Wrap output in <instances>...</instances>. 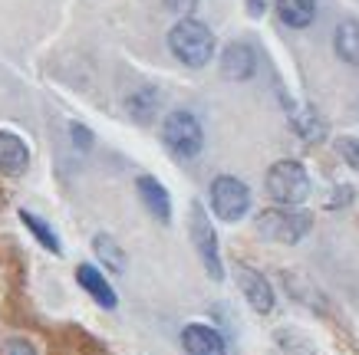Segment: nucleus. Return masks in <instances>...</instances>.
Wrapping results in <instances>:
<instances>
[{
  "instance_id": "obj_1",
  "label": "nucleus",
  "mask_w": 359,
  "mask_h": 355,
  "mask_svg": "<svg viewBox=\"0 0 359 355\" xmlns=\"http://www.w3.org/2000/svg\"><path fill=\"white\" fill-rule=\"evenodd\" d=\"M168 46H172L175 60H182V63L191 66V69H201V66L211 60V53H215V36H211V30H208L201 20L185 17V20H178L172 27Z\"/></svg>"
},
{
  "instance_id": "obj_2",
  "label": "nucleus",
  "mask_w": 359,
  "mask_h": 355,
  "mask_svg": "<svg viewBox=\"0 0 359 355\" xmlns=\"http://www.w3.org/2000/svg\"><path fill=\"white\" fill-rule=\"evenodd\" d=\"M267 194H271L280 207L304 204L306 194H310V178H306V168L300 162H290V158H283V162L271 165V172H267Z\"/></svg>"
},
{
  "instance_id": "obj_3",
  "label": "nucleus",
  "mask_w": 359,
  "mask_h": 355,
  "mask_svg": "<svg viewBox=\"0 0 359 355\" xmlns=\"http://www.w3.org/2000/svg\"><path fill=\"white\" fill-rule=\"evenodd\" d=\"M162 141L168 145L175 158H198L201 155V145H205V132H201V122H198L191 112L178 109L162 122Z\"/></svg>"
},
{
  "instance_id": "obj_4",
  "label": "nucleus",
  "mask_w": 359,
  "mask_h": 355,
  "mask_svg": "<svg viewBox=\"0 0 359 355\" xmlns=\"http://www.w3.org/2000/svg\"><path fill=\"white\" fill-rule=\"evenodd\" d=\"M310 230V214L294 211V207H273L257 217V234L277 244H297Z\"/></svg>"
},
{
  "instance_id": "obj_5",
  "label": "nucleus",
  "mask_w": 359,
  "mask_h": 355,
  "mask_svg": "<svg viewBox=\"0 0 359 355\" xmlns=\"http://www.w3.org/2000/svg\"><path fill=\"white\" fill-rule=\"evenodd\" d=\"M250 207V191L248 184L231 178V174H221L211 181V211L221 217V221H241Z\"/></svg>"
},
{
  "instance_id": "obj_6",
  "label": "nucleus",
  "mask_w": 359,
  "mask_h": 355,
  "mask_svg": "<svg viewBox=\"0 0 359 355\" xmlns=\"http://www.w3.org/2000/svg\"><path fill=\"white\" fill-rule=\"evenodd\" d=\"M191 240L198 247V257L205 263V270L211 273V280H221L224 270H221V257H218V237L211 230V217H208L205 204L195 201L191 204Z\"/></svg>"
},
{
  "instance_id": "obj_7",
  "label": "nucleus",
  "mask_w": 359,
  "mask_h": 355,
  "mask_svg": "<svg viewBox=\"0 0 359 355\" xmlns=\"http://www.w3.org/2000/svg\"><path fill=\"white\" fill-rule=\"evenodd\" d=\"M182 345H185L188 355H224V339H221V333L211 329V326H201V323L185 326Z\"/></svg>"
},
{
  "instance_id": "obj_8",
  "label": "nucleus",
  "mask_w": 359,
  "mask_h": 355,
  "mask_svg": "<svg viewBox=\"0 0 359 355\" xmlns=\"http://www.w3.org/2000/svg\"><path fill=\"white\" fill-rule=\"evenodd\" d=\"M238 283H241V290H244V296H248V302L257 312H271L273 309L271 283L264 280L257 270H250V267H244V263H241V267H238Z\"/></svg>"
},
{
  "instance_id": "obj_9",
  "label": "nucleus",
  "mask_w": 359,
  "mask_h": 355,
  "mask_svg": "<svg viewBox=\"0 0 359 355\" xmlns=\"http://www.w3.org/2000/svg\"><path fill=\"white\" fill-rule=\"evenodd\" d=\"M221 69L228 79H250L257 69V53L248 43H231L221 56Z\"/></svg>"
},
{
  "instance_id": "obj_10",
  "label": "nucleus",
  "mask_w": 359,
  "mask_h": 355,
  "mask_svg": "<svg viewBox=\"0 0 359 355\" xmlns=\"http://www.w3.org/2000/svg\"><path fill=\"white\" fill-rule=\"evenodd\" d=\"M76 280H79V286L93 296V300L99 302V306H106V309H116V290L109 286V280L99 273L96 267H89V263H83V267L76 270Z\"/></svg>"
},
{
  "instance_id": "obj_11",
  "label": "nucleus",
  "mask_w": 359,
  "mask_h": 355,
  "mask_svg": "<svg viewBox=\"0 0 359 355\" xmlns=\"http://www.w3.org/2000/svg\"><path fill=\"white\" fill-rule=\"evenodd\" d=\"M135 188H139V197L145 201V207H149L158 221H168V217H172V197L165 191V184H158L155 178H149V174H142L139 181H135Z\"/></svg>"
},
{
  "instance_id": "obj_12",
  "label": "nucleus",
  "mask_w": 359,
  "mask_h": 355,
  "mask_svg": "<svg viewBox=\"0 0 359 355\" xmlns=\"http://www.w3.org/2000/svg\"><path fill=\"white\" fill-rule=\"evenodd\" d=\"M30 162V151L23 145V139H17L13 132H0V172L20 174Z\"/></svg>"
},
{
  "instance_id": "obj_13",
  "label": "nucleus",
  "mask_w": 359,
  "mask_h": 355,
  "mask_svg": "<svg viewBox=\"0 0 359 355\" xmlns=\"http://www.w3.org/2000/svg\"><path fill=\"white\" fill-rule=\"evenodd\" d=\"M277 13H280V20L287 27H310L316 17V0H277Z\"/></svg>"
},
{
  "instance_id": "obj_14",
  "label": "nucleus",
  "mask_w": 359,
  "mask_h": 355,
  "mask_svg": "<svg viewBox=\"0 0 359 355\" xmlns=\"http://www.w3.org/2000/svg\"><path fill=\"white\" fill-rule=\"evenodd\" d=\"M333 43H337L339 60H346V63L359 66V23L356 20H343V23H339Z\"/></svg>"
},
{
  "instance_id": "obj_15",
  "label": "nucleus",
  "mask_w": 359,
  "mask_h": 355,
  "mask_svg": "<svg viewBox=\"0 0 359 355\" xmlns=\"http://www.w3.org/2000/svg\"><path fill=\"white\" fill-rule=\"evenodd\" d=\"M93 247H96V253L106 260V263H109L116 273H119V270H126V253H122V247L116 244V240H112V237L99 234L96 240H93Z\"/></svg>"
},
{
  "instance_id": "obj_16",
  "label": "nucleus",
  "mask_w": 359,
  "mask_h": 355,
  "mask_svg": "<svg viewBox=\"0 0 359 355\" xmlns=\"http://www.w3.org/2000/svg\"><path fill=\"white\" fill-rule=\"evenodd\" d=\"M20 221H23L27 227H30V234L36 237V240H40V244H43L46 250H53V253H60V240H56V234L43 224V221H40V217H36V214H27V211H23Z\"/></svg>"
},
{
  "instance_id": "obj_17",
  "label": "nucleus",
  "mask_w": 359,
  "mask_h": 355,
  "mask_svg": "<svg viewBox=\"0 0 359 355\" xmlns=\"http://www.w3.org/2000/svg\"><path fill=\"white\" fill-rule=\"evenodd\" d=\"M294 125H297V132H300V135H304L306 141H316L320 135H323V125H320V122H316L313 116H300V118L294 122Z\"/></svg>"
},
{
  "instance_id": "obj_18",
  "label": "nucleus",
  "mask_w": 359,
  "mask_h": 355,
  "mask_svg": "<svg viewBox=\"0 0 359 355\" xmlns=\"http://www.w3.org/2000/svg\"><path fill=\"white\" fill-rule=\"evenodd\" d=\"M337 151H339V155H343V158H346V162L359 172V139H353V135L339 139V141H337Z\"/></svg>"
},
{
  "instance_id": "obj_19",
  "label": "nucleus",
  "mask_w": 359,
  "mask_h": 355,
  "mask_svg": "<svg viewBox=\"0 0 359 355\" xmlns=\"http://www.w3.org/2000/svg\"><path fill=\"white\" fill-rule=\"evenodd\" d=\"M0 355H36V349H33L27 339H7L4 349H0Z\"/></svg>"
},
{
  "instance_id": "obj_20",
  "label": "nucleus",
  "mask_w": 359,
  "mask_h": 355,
  "mask_svg": "<svg viewBox=\"0 0 359 355\" xmlns=\"http://www.w3.org/2000/svg\"><path fill=\"white\" fill-rule=\"evenodd\" d=\"M248 11H250V17H261L267 11V0H248Z\"/></svg>"
},
{
  "instance_id": "obj_21",
  "label": "nucleus",
  "mask_w": 359,
  "mask_h": 355,
  "mask_svg": "<svg viewBox=\"0 0 359 355\" xmlns=\"http://www.w3.org/2000/svg\"><path fill=\"white\" fill-rule=\"evenodd\" d=\"M69 132H73V141H76V145H79V141H83V145H89V132L83 129V125H73Z\"/></svg>"
},
{
  "instance_id": "obj_22",
  "label": "nucleus",
  "mask_w": 359,
  "mask_h": 355,
  "mask_svg": "<svg viewBox=\"0 0 359 355\" xmlns=\"http://www.w3.org/2000/svg\"><path fill=\"white\" fill-rule=\"evenodd\" d=\"M165 4H168L172 11H191V4H195V0H165Z\"/></svg>"
}]
</instances>
